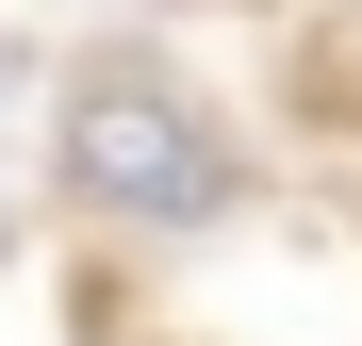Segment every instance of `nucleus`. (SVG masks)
Wrapping results in <instances>:
<instances>
[{
  "instance_id": "1",
  "label": "nucleus",
  "mask_w": 362,
  "mask_h": 346,
  "mask_svg": "<svg viewBox=\"0 0 362 346\" xmlns=\"http://www.w3.org/2000/svg\"><path fill=\"white\" fill-rule=\"evenodd\" d=\"M49 149H66L83 214H132V231H214L230 214V149L198 132V99L148 83V67H83L66 115H49Z\"/></svg>"
}]
</instances>
